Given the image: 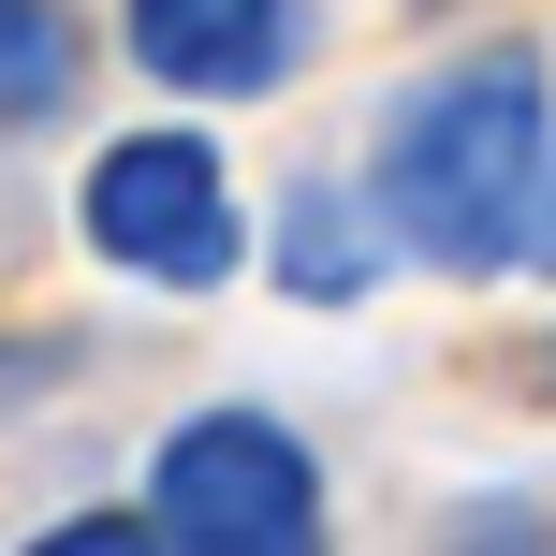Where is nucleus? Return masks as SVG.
<instances>
[{
  "label": "nucleus",
  "instance_id": "6e6552de",
  "mask_svg": "<svg viewBox=\"0 0 556 556\" xmlns=\"http://www.w3.org/2000/svg\"><path fill=\"white\" fill-rule=\"evenodd\" d=\"M425 556H542V498H469V513H440Z\"/></svg>",
  "mask_w": 556,
  "mask_h": 556
},
{
  "label": "nucleus",
  "instance_id": "0eeeda50",
  "mask_svg": "<svg viewBox=\"0 0 556 556\" xmlns=\"http://www.w3.org/2000/svg\"><path fill=\"white\" fill-rule=\"evenodd\" d=\"M59 381H88V337H0V425H29Z\"/></svg>",
  "mask_w": 556,
  "mask_h": 556
},
{
  "label": "nucleus",
  "instance_id": "f03ea898",
  "mask_svg": "<svg viewBox=\"0 0 556 556\" xmlns=\"http://www.w3.org/2000/svg\"><path fill=\"white\" fill-rule=\"evenodd\" d=\"M147 542L162 556H323L337 542L323 454H307L278 410L220 395V410H191L162 440V469H147Z\"/></svg>",
  "mask_w": 556,
  "mask_h": 556
},
{
  "label": "nucleus",
  "instance_id": "1a4fd4ad",
  "mask_svg": "<svg viewBox=\"0 0 556 556\" xmlns=\"http://www.w3.org/2000/svg\"><path fill=\"white\" fill-rule=\"evenodd\" d=\"M15 556H162V542H147V513H59V528H29Z\"/></svg>",
  "mask_w": 556,
  "mask_h": 556
},
{
  "label": "nucleus",
  "instance_id": "20e7f679",
  "mask_svg": "<svg viewBox=\"0 0 556 556\" xmlns=\"http://www.w3.org/2000/svg\"><path fill=\"white\" fill-rule=\"evenodd\" d=\"M307 0H117V45H132L147 88L176 103H264V88L307 74Z\"/></svg>",
  "mask_w": 556,
  "mask_h": 556
},
{
  "label": "nucleus",
  "instance_id": "423d86ee",
  "mask_svg": "<svg viewBox=\"0 0 556 556\" xmlns=\"http://www.w3.org/2000/svg\"><path fill=\"white\" fill-rule=\"evenodd\" d=\"M88 88V15L74 0H0V132H45Z\"/></svg>",
  "mask_w": 556,
  "mask_h": 556
},
{
  "label": "nucleus",
  "instance_id": "39448f33",
  "mask_svg": "<svg viewBox=\"0 0 556 556\" xmlns=\"http://www.w3.org/2000/svg\"><path fill=\"white\" fill-rule=\"evenodd\" d=\"M264 264H278V293H293V307H366V278H381L395 250L366 235V205H352V191H323V176H307V191L278 205Z\"/></svg>",
  "mask_w": 556,
  "mask_h": 556
},
{
  "label": "nucleus",
  "instance_id": "f257e3e1",
  "mask_svg": "<svg viewBox=\"0 0 556 556\" xmlns=\"http://www.w3.org/2000/svg\"><path fill=\"white\" fill-rule=\"evenodd\" d=\"M366 235L440 278H528L556 235V132H542V59L469 45L425 88H395L381 147H366Z\"/></svg>",
  "mask_w": 556,
  "mask_h": 556
},
{
  "label": "nucleus",
  "instance_id": "7ed1b4c3",
  "mask_svg": "<svg viewBox=\"0 0 556 556\" xmlns=\"http://www.w3.org/2000/svg\"><path fill=\"white\" fill-rule=\"evenodd\" d=\"M88 264L147 278V293H220L250 264V220H235V162L205 132H117L88 147V191H74Z\"/></svg>",
  "mask_w": 556,
  "mask_h": 556
}]
</instances>
